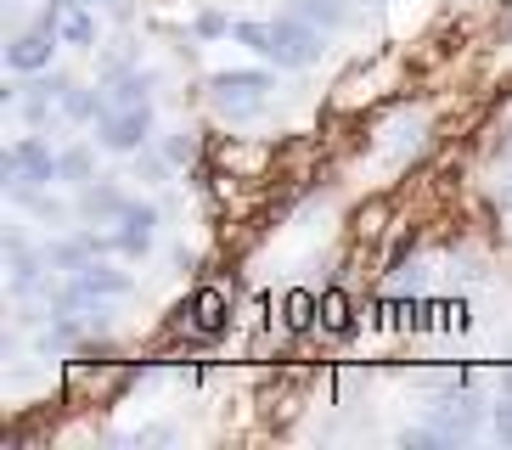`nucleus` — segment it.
Wrapping results in <instances>:
<instances>
[{"mask_svg":"<svg viewBox=\"0 0 512 450\" xmlns=\"http://www.w3.org/2000/svg\"><path fill=\"white\" fill-rule=\"evenodd\" d=\"M271 90H276L271 68H220V74H209V102L226 124L259 119L265 102H271Z\"/></svg>","mask_w":512,"mask_h":450,"instance_id":"nucleus-1","label":"nucleus"},{"mask_svg":"<svg viewBox=\"0 0 512 450\" xmlns=\"http://www.w3.org/2000/svg\"><path fill=\"white\" fill-rule=\"evenodd\" d=\"M271 29H276V68H310V62H321V51H327V29L310 23L299 6L276 12Z\"/></svg>","mask_w":512,"mask_h":450,"instance_id":"nucleus-2","label":"nucleus"},{"mask_svg":"<svg viewBox=\"0 0 512 450\" xmlns=\"http://www.w3.org/2000/svg\"><path fill=\"white\" fill-rule=\"evenodd\" d=\"M6 186H62V152H51L34 130L17 135L6 147Z\"/></svg>","mask_w":512,"mask_h":450,"instance_id":"nucleus-3","label":"nucleus"},{"mask_svg":"<svg viewBox=\"0 0 512 450\" xmlns=\"http://www.w3.org/2000/svg\"><path fill=\"white\" fill-rule=\"evenodd\" d=\"M96 147L124 152V158L152 147V102L147 107H107L102 119H96Z\"/></svg>","mask_w":512,"mask_h":450,"instance_id":"nucleus-4","label":"nucleus"},{"mask_svg":"<svg viewBox=\"0 0 512 450\" xmlns=\"http://www.w3.org/2000/svg\"><path fill=\"white\" fill-rule=\"evenodd\" d=\"M57 34H46V29H23V34H12V40H6V68H12L17 79L23 74H46L51 68V57H57Z\"/></svg>","mask_w":512,"mask_h":450,"instance_id":"nucleus-5","label":"nucleus"},{"mask_svg":"<svg viewBox=\"0 0 512 450\" xmlns=\"http://www.w3.org/2000/svg\"><path fill=\"white\" fill-rule=\"evenodd\" d=\"M6 259H12L6 270H12V293H17V299L46 293V270H51L46 265V248H29V242L12 231V237H6Z\"/></svg>","mask_w":512,"mask_h":450,"instance_id":"nucleus-6","label":"nucleus"},{"mask_svg":"<svg viewBox=\"0 0 512 450\" xmlns=\"http://www.w3.org/2000/svg\"><path fill=\"white\" fill-rule=\"evenodd\" d=\"M130 209V197L119 192V180H107V175H96L91 186H79V203H74V214L85 225H119V214Z\"/></svg>","mask_w":512,"mask_h":450,"instance_id":"nucleus-7","label":"nucleus"},{"mask_svg":"<svg viewBox=\"0 0 512 450\" xmlns=\"http://www.w3.org/2000/svg\"><path fill=\"white\" fill-rule=\"evenodd\" d=\"M113 237H119V254L124 259H147L152 242H158V209L130 197V209L119 214V231H113Z\"/></svg>","mask_w":512,"mask_h":450,"instance_id":"nucleus-8","label":"nucleus"},{"mask_svg":"<svg viewBox=\"0 0 512 450\" xmlns=\"http://www.w3.org/2000/svg\"><path fill=\"white\" fill-rule=\"evenodd\" d=\"M68 287L74 293H85V299H130V270H119V265H107V259H91L85 270H74L68 276Z\"/></svg>","mask_w":512,"mask_h":450,"instance_id":"nucleus-9","label":"nucleus"},{"mask_svg":"<svg viewBox=\"0 0 512 450\" xmlns=\"http://www.w3.org/2000/svg\"><path fill=\"white\" fill-rule=\"evenodd\" d=\"M439 428V434L451 439V445H467V439H479L484 434V411L473 400H445L434 405V417H428Z\"/></svg>","mask_w":512,"mask_h":450,"instance_id":"nucleus-10","label":"nucleus"},{"mask_svg":"<svg viewBox=\"0 0 512 450\" xmlns=\"http://www.w3.org/2000/svg\"><path fill=\"white\" fill-rule=\"evenodd\" d=\"M57 40L68 45V51H96V40H102V17H96V6H68L57 23Z\"/></svg>","mask_w":512,"mask_h":450,"instance_id":"nucleus-11","label":"nucleus"},{"mask_svg":"<svg viewBox=\"0 0 512 450\" xmlns=\"http://www.w3.org/2000/svg\"><path fill=\"white\" fill-rule=\"evenodd\" d=\"M107 90V107H147L152 102V74L147 68H124V74L102 79Z\"/></svg>","mask_w":512,"mask_h":450,"instance_id":"nucleus-12","label":"nucleus"},{"mask_svg":"<svg viewBox=\"0 0 512 450\" xmlns=\"http://www.w3.org/2000/svg\"><path fill=\"white\" fill-rule=\"evenodd\" d=\"M231 40L248 45L254 57H265L276 68V29H271V17H237V23H231Z\"/></svg>","mask_w":512,"mask_h":450,"instance_id":"nucleus-13","label":"nucleus"},{"mask_svg":"<svg viewBox=\"0 0 512 450\" xmlns=\"http://www.w3.org/2000/svg\"><path fill=\"white\" fill-rule=\"evenodd\" d=\"M102 113H107V90H96V85H74L68 96H62V119L68 124H91L96 130Z\"/></svg>","mask_w":512,"mask_h":450,"instance_id":"nucleus-14","label":"nucleus"},{"mask_svg":"<svg viewBox=\"0 0 512 450\" xmlns=\"http://www.w3.org/2000/svg\"><path fill=\"white\" fill-rule=\"evenodd\" d=\"M186 315H197V332L203 338H220L226 332V315H231V304H226V293H214V287H203L192 304H186Z\"/></svg>","mask_w":512,"mask_h":450,"instance_id":"nucleus-15","label":"nucleus"},{"mask_svg":"<svg viewBox=\"0 0 512 450\" xmlns=\"http://www.w3.org/2000/svg\"><path fill=\"white\" fill-rule=\"evenodd\" d=\"M169 152L164 147H141L130 152V180H141V186H158V180H169Z\"/></svg>","mask_w":512,"mask_h":450,"instance_id":"nucleus-16","label":"nucleus"},{"mask_svg":"<svg viewBox=\"0 0 512 450\" xmlns=\"http://www.w3.org/2000/svg\"><path fill=\"white\" fill-rule=\"evenodd\" d=\"M96 180V152L85 147V141H79V147H62V186H91Z\"/></svg>","mask_w":512,"mask_h":450,"instance_id":"nucleus-17","label":"nucleus"},{"mask_svg":"<svg viewBox=\"0 0 512 450\" xmlns=\"http://www.w3.org/2000/svg\"><path fill=\"white\" fill-rule=\"evenodd\" d=\"M293 6H299L310 23H321L327 34H338L349 23V0H293Z\"/></svg>","mask_w":512,"mask_h":450,"instance_id":"nucleus-18","label":"nucleus"},{"mask_svg":"<svg viewBox=\"0 0 512 450\" xmlns=\"http://www.w3.org/2000/svg\"><path fill=\"white\" fill-rule=\"evenodd\" d=\"M394 445H400V450H451V439L439 434L434 422H422V428H400Z\"/></svg>","mask_w":512,"mask_h":450,"instance_id":"nucleus-19","label":"nucleus"},{"mask_svg":"<svg viewBox=\"0 0 512 450\" xmlns=\"http://www.w3.org/2000/svg\"><path fill=\"white\" fill-rule=\"evenodd\" d=\"M158 147L169 152V164L181 169V164H192V158H197V135H192V130H169L164 141H158Z\"/></svg>","mask_w":512,"mask_h":450,"instance_id":"nucleus-20","label":"nucleus"},{"mask_svg":"<svg viewBox=\"0 0 512 450\" xmlns=\"http://www.w3.org/2000/svg\"><path fill=\"white\" fill-rule=\"evenodd\" d=\"M226 34H231V17L226 12H214V6H209V12L192 17V40H226Z\"/></svg>","mask_w":512,"mask_h":450,"instance_id":"nucleus-21","label":"nucleus"},{"mask_svg":"<svg viewBox=\"0 0 512 450\" xmlns=\"http://www.w3.org/2000/svg\"><path fill=\"white\" fill-rule=\"evenodd\" d=\"M490 439H496V445H512V405H496V417H490Z\"/></svg>","mask_w":512,"mask_h":450,"instance_id":"nucleus-22","label":"nucleus"},{"mask_svg":"<svg viewBox=\"0 0 512 450\" xmlns=\"http://www.w3.org/2000/svg\"><path fill=\"white\" fill-rule=\"evenodd\" d=\"M327 321H332V327H338V332L349 327V315H344V299H338V293H332V299H327Z\"/></svg>","mask_w":512,"mask_h":450,"instance_id":"nucleus-23","label":"nucleus"},{"mask_svg":"<svg viewBox=\"0 0 512 450\" xmlns=\"http://www.w3.org/2000/svg\"><path fill=\"white\" fill-rule=\"evenodd\" d=\"M512 34V0H501V12H496V40H507Z\"/></svg>","mask_w":512,"mask_h":450,"instance_id":"nucleus-24","label":"nucleus"},{"mask_svg":"<svg viewBox=\"0 0 512 450\" xmlns=\"http://www.w3.org/2000/svg\"><path fill=\"white\" fill-rule=\"evenodd\" d=\"M501 209L512 214V180H501Z\"/></svg>","mask_w":512,"mask_h":450,"instance_id":"nucleus-25","label":"nucleus"},{"mask_svg":"<svg viewBox=\"0 0 512 450\" xmlns=\"http://www.w3.org/2000/svg\"><path fill=\"white\" fill-rule=\"evenodd\" d=\"M361 6H383V0H361Z\"/></svg>","mask_w":512,"mask_h":450,"instance_id":"nucleus-26","label":"nucleus"}]
</instances>
